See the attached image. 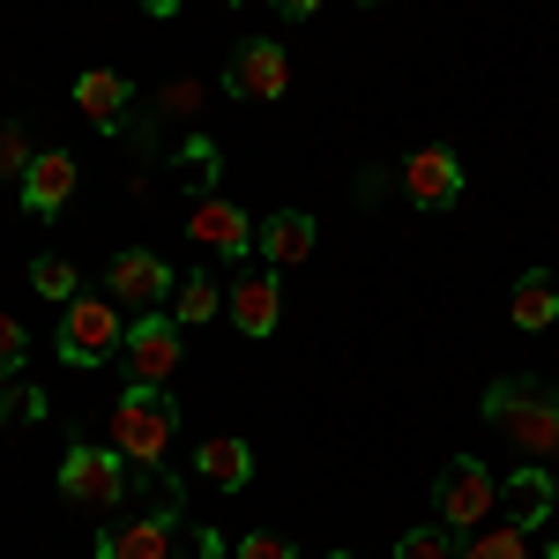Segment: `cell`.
I'll return each instance as SVG.
<instances>
[{
  "label": "cell",
  "instance_id": "1",
  "mask_svg": "<svg viewBox=\"0 0 559 559\" xmlns=\"http://www.w3.org/2000/svg\"><path fill=\"white\" fill-rule=\"evenodd\" d=\"M477 418L500 432V440H515L522 455H559V388L537 381V373H500V381L485 388V403H477Z\"/></svg>",
  "mask_w": 559,
  "mask_h": 559
},
{
  "label": "cell",
  "instance_id": "2",
  "mask_svg": "<svg viewBox=\"0 0 559 559\" xmlns=\"http://www.w3.org/2000/svg\"><path fill=\"white\" fill-rule=\"evenodd\" d=\"M173 432H179V403L157 381H128L120 403L105 411V440L128 455L134 471H157V463L173 455Z\"/></svg>",
  "mask_w": 559,
  "mask_h": 559
},
{
  "label": "cell",
  "instance_id": "3",
  "mask_svg": "<svg viewBox=\"0 0 559 559\" xmlns=\"http://www.w3.org/2000/svg\"><path fill=\"white\" fill-rule=\"evenodd\" d=\"M128 492H134V463L105 440H75L68 455H60V500L68 508H97V515H120L128 508Z\"/></svg>",
  "mask_w": 559,
  "mask_h": 559
},
{
  "label": "cell",
  "instance_id": "4",
  "mask_svg": "<svg viewBox=\"0 0 559 559\" xmlns=\"http://www.w3.org/2000/svg\"><path fill=\"white\" fill-rule=\"evenodd\" d=\"M120 344H128V321H120V299H68V306H60V336H52V350H60V366H75V373H90V366L120 358Z\"/></svg>",
  "mask_w": 559,
  "mask_h": 559
},
{
  "label": "cell",
  "instance_id": "5",
  "mask_svg": "<svg viewBox=\"0 0 559 559\" xmlns=\"http://www.w3.org/2000/svg\"><path fill=\"white\" fill-rule=\"evenodd\" d=\"M492 508H500V477L485 471L477 455H455V463H440V477H432V515H440V530L471 537L477 522H492Z\"/></svg>",
  "mask_w": 559,
  "mask_h": 559
},
{
  "label": "cell",
  "instance_id": "6",
  "mask_svg": "<svg viewBox=\"0 0 559 559\" xmlns=\"http://www.w3.org/2000/svg\"><path fill=\"white\" fill-rule=\"evenodd\" d=\"M224 90H231L239 105H276V97L292 90V52L276 38H239L224 52Z\"/></svg>",
  "mask_w": 559,
  "mask_h": 559
},
{
  "label": "cell",
  "instance_id": "7",
  "mask_svg": "<svg viewBox=\"0 0 559 559\" xmlns=\"http://www.w3.org/2000/svg\"><path fill=\"white\" fill-rule=\"evenodd\" d=\"M105 292L120 306H134V313H165L179 292V276H173V261L165 254H150V247H120L112 254V269H105Z\"/></svg>",
  "mask_w": 559,
  "mask_h": 559
},
{
  "label": "cell",
  "instance_id": "8",
  "mask_svg": "<svg viewBox=\"0 0 559 559\" xmlns=\"http://www.w3.org/2000/svg\"><path fill=\"white\" fill-rule=\"evenodd\" d=\"M224 313H231V329H239L247 344H269L276 321H284V284H276V269H239V276H224Z\"/></svg>",
  "mask_w": 559,
  "mask_h": 559
},
{
  "label": "cell",
  "instance_id": "9",
  "mask_svg": "<svg viewBox=\"0 0 559 559\" xmlns=\"http://www.w3.org/2000/svg\"><path fill=\"white\" fill-rule=\"evenodd\" d=\"M120 366H128V381H173L179 366V321L173 313H134L128 321V344H120Z\"/></svg>",
  "mask_w": 559,
  "mask_h": 559
},
{
  "label": "cell",
  "instance_id": "10",
  "mask_svg": "<svg viewBox=\"0 0 559 559\" xmlns=\"http://www.w3.org/2000/svg\"><path fill=\"white\" fill-rule=\"evenodd\" d=\"M403 202H411V210H455V202H463V157H455V150H440V142H432V150H411V157H403Z\"/></svg>",
  "mask_w": 559,
  "mask_h": 559
},
{
  "label": "cell",
  "instance_id": "11",
  "mask_svg": "<svg viewBox=\"0 0 559 559\" xmlns=\"http://www.w3.org/2000/svg\"><path fill=\"white\" fill-rule=\"evenodd\" d=\"M187 239L210 247V254H224V261H247L254 254V216L239 210V202H224V194H202V202L187 210Z\"/></svg>",
  "mask_w": 559,
  "mask_h": 559
},
{
  "label": "cell",
  "instance_id": "12",
  "mask_svg": "<svg viewBox=\"0 0 559 559\" xmlns=\"http://www.w3.org/2000/svg\"><path fill=\"white\" fill-rule=\"evenodd\" d=\"M173 530H179L173 500L157 515H120L97 530V559H173Z\"/></svg>",
  "mask_w": 559,
  "mask_h": 559
},
{
  "label": "cell",
  "instance_id": "13",
  "mask_svg": "<svg viewBox=\"0 0 559 559\" xmlns=\"http://www.w3.org/2000/svg\"><path fill=\"white\" fill-rule=\"evenodd\" d=\"M552 508H559V485H552L545 463H522V471L500 485V522H515L522 537H537V530L552 522Z\"/></svg>",
  "mask_w": 559,
  "mask_h": 559
},
{
  "label": "cell",
  "instance_id": "14",
  "mask_svg": "<svg viewBox=\"0 0 559 559\" xmlns=\"http://www.w3.org/2000/svg\"><path fill=\"white\" fill-rule=\"evenodd\" d=\"M254 247H261L269 269H299V261L321 247V224H313L306 210H276V216H261V224H254Z\"/></svg>",
  "mask_w": 559,
  "mask_h": 559
},
{
  "label": "cell",
  "instance_id": "15",
  "mask_svg": "<svg viewBox=\"0 0 559 559\" xmlns=\"http://www.w3.org/2000/svg\"><path fill=\"white\" fill-rule=\"evenodd\" d=\"M75 179H83V165H75L68 150H38L31 173H23V210L31 216H60L68 194H75Z\"/></svg>",
  "mask_w": 559,
  "mask_h": 559
},
{
  "label": "cell",
  "instance_id": "16",
  "mask_svg": "<svg viewBox=\"0 0 559 559\" xmlns=\"http://www.w3.org/2000/svg\"><path fill=\"white\" fill-rule=\"evenodd\" d=\"M194 477H202L210 492H247V485H254V448H247L239 432H210V440L194 448Z\"/></svg>",
  "mask_w": 559,
  "mask_h": 559
},
{
  "label": "cell",
  "instance_id": "17",
  "mask_svg": "<svg viewBox=\"0 0 559 559\" xmlns=\"http://www.w3.org/2000/svg\"><path fill=\"white\" fill-rule=\"evenodd\" d=\"M508 321H515L522 336L559 329V276H552V269H522V276H515V292H508Z\"/></svg>",
  "mask_w": 559,
  "mask_h": 559
},
{
  "label": "cell",
  "instance_id": "18",
  "mask_svg": "<svg viewBox=\"0 0 559 559\" xmlns=\"http://www.w3.org/2000/svg\"><path fill=\"white\" fill-rule=\"evenodd\" d=\"M75 105H83L105 134H120V120H128V105H134V83L112 75V68H83V75H75Z\"/></svg>",
  "mask_w": 559,
  "mask_h": 559
},
{
  "label": "cell",
  "instance_id": "19",
  "mask_svg": "<svg viewBox=\"0 0 559 559\" xmlns=\"http://www.w3.org/2000/svg\"><path fill=\"white\" fill-rule=\"evenodd\" d=\"M216 313H224V276H210V269L179 276V292H173V321L179 329H210Z\"/></svg>",
  "mask_w": 559,
  "mask_h": 559
},
{
  "label": "cell",
  "instance_id": "20",
  "mask_svg": "<svg viewBox=\"0 0 559 559\" xmlns=\"http://www.w3.org/2000/svg\"><path fill=\"white\" fill-rule=\"evenodd\" d=\"M455 559H530V537L515 522H477L471 537H455Z\"/></svg>",
  "mask_w": 559,
  "mask_h": 559
},
{
  "label": "cell",
  "instance_id": "21",
  "mask_svg": "<svg viewBox=\"0 0 559 559\" xmlns=\"http://www.w3.org/2000/svg\"><path fill=\"white\" fill-rule=\"evenodd\" d=\"M179 179L194 187V202L216 194V179H224V150H216L210 134H187V142H179Z\"/></svg>",
  "mask_w": 559,
  "mask_h": 559
},
{
  "label": "cell",
  "instance_id": "22",
  "mask_svg": "<svg viewBox=\"0 0 559 559\" xmlns=\"http://www.w3.org/2000/svg\"><path fill=\"white\" fill-rule=\"evenodd\" d=\"M31 292L52 306H68V299H83V284H75V261L68 254H38L31 261Z\"/></svg>",
  "mask_w": 559,
  "mask_h": 559
},
{
  "label": "cell",
  "instance_id": "23",
  "mask_svg": "<svg viewBox=\"0 0 559 559\" xmlns=\"http://www.w3.org/2000/svg\"><path fill=\"white\" fill-rule=\"evenodd\" d=\"M395 559H455V530H440V522L403 530V537H395Z\"/></svg>",
  "mask_w": 559,
  "mask_h": 559
},
{
  "label": "cell",
  "instance_id": "24",
  "mask_svg": "<svg viewBox=\"0 0 559 559\" xmlns=\"http://www.w3.org/2000/svg\"><path fill=\"white\" fill-rule=\"evenodd\" d=\"M23 350H31L23 321H15V313H0V381H23Z\"/></svg>",
  "mask_w": 559,
  "mask_h": 559
},
{
  "label": "cell",
  "instance_id": "25",
  "mask_svg": "<svg viewBox=\"0 0 559 559\" xmlns=\"http://www.w3.org/2000/svg\"><path fill=\"white\" fill-rule=\"evenodd\" d=\"M31 157H38V150L23 142V128L0 120V179H23V173H31Z\"/></svg>",
  "mask_w": 559,
  "mask_h": 559
},
{
  "label": "cell",
  "instance_id": "26",
  "mask_svg": "<svg viewBox=\"0 0 559 559\" xmlns=\"http://www.w3.org/2000/svg\"><path fill=\"white\" fill-rule=\"evenodd\" d=\"M0 418H45V395L31 381H8L0 388Z\"/></svg>",
  "mask_w": 559,
  "mask_h": 559
},
{
  "label": "cell",
  "instance_id": "27",
  "mask_svg": "<svg viewBox=\"0 0 559 559\" xmlns=\"http://www.w3.org/2000/svg\"><path fill=\"white\" fill-rule=\"evenodd\" d=\"M231 559H299V545H292V537H261V530H254V537H239V552H231Z\"/></svg>",
  "mask_w": 559,
  "mask_h": 559
},
{
  "label": "cell",
  "instance_id": "28",
  "mask_svg": "<svg viewBox=\"0 0 559 559\" xmlns=\"http://www.w3.org/2000/svg\"><path fill=\"white\" fill-rule=\"evenodd\" d=\"M187 559H224V537H216V530H202V522H194V537H187Z\"/></svg>",
  "mask_w": 559,
  "mask_h": 559
},
{
  "label": "cell",
  "instance_id": "29",
  "mask_svg": "<svg viewBox=\"0 0 559 559\" xmlns=\"http://www.w3.org/2000/svg\"><path fill=\"white\" fill-rule=\"evenodd\" d=\"M276 15L284 23H306V15H321V0H276Z\"/></svg>",
  "mask_w": 559,
  "mask_h": 559
},
{
  "label": "cell",
  "instance_id": "30",
  "mask_svg": "<svg viewBox=\"0 0 559 559\" xmlns=\"http://www.w3.org/2000/svg\"><path fill=\"white\" fill-rule=\"evenodd\" d=\"M545 559H559V530H552V545H545Z\"/></svg>",
  "mask_w": 559,
  "mask_h": 559
},
{
  "label": "cell",
  "instance_id": "31",
  "mask_svg": "<svg viewBox=\"0 0 559 559\" xmlns=\"http://www.w3.org/2000/svg\"><path fill=\"white\" fill-rule=\"evenodd\" d=\"M329 559H358V552H329Z\"/></svg>",
  "mask_w": 559,
  "mask_h": 559
},
{
  "label": "cell",
  "instance_id": "32",
  "mask_svg": "<svg viewBox=\"0 0 559 559\" xmlns=\"http://www.w3.org/2000/svg\"><path fill=\"white\" fill-rule=\"evenodd\" d=\"M366 8H388V0H366Z\"/></svg>",
  "mask_w": 559,
  "mask_h": 559
},
{
  "label": "cell",
  "instance_id": "33",
  "mask_svg": "<svg viewBox=\"0 0 559 559\" xmlns=\"http://www.w3.org/2000/svg\"><path fill=\"white\" fill-rule=\"evenodd\" d=\"M552 485H559V471H552Z\"/></svg>",
  "mask_w": 559,
  "mask_h": 559
},
{
  "label": "cell",
  "instance_id": "34",
  "mask_svg": "<svg viewBox=\"0 0 559 559\" xmlns=\"http://www.w3.org/2000/svg\"><path fill=\"white\" fill-rule=\"evenodd\" d=\"M231 8H239V0H231Z\"/></svg>",
  "mask_w": 559,
  "mask_h": 559
}]
</instances>
